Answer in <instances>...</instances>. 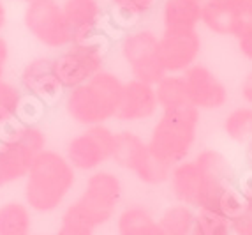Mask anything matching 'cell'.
I'll list each match as a JSON object with an SVG mask.
<instances>
[{
    "label": "cell",
    "instance_id": "obj_39",
    "mask_svg": "<svg viewBox=\"0 0 252 235\" xmlns=\"http://www.w3.org/2000/svg\"><path fill=\"white\" fill-rule=\"evenodd\" d=\"M30 235H34V234H30Z\"/></svg>",
    "mask_w": 252,
    "mask_h": 235
},
{
    "label": "cell",
    "instance_id": "obj_38",
    "mask_svg": "<svg viewBox=\"0 0 252 235\" xmlns=\"http://www.w3.org/2000/svg\"><path fill=\"white\" fill-rule=\"evenodd\" d=\"M0 145H2V140H0Z\"/></svg>",
    "mask_w": 252,
    "mask_h": 235
},
{
    "label": "cell",
    "instance_id": "obj_35",
    "mask_svg": "<svg viewBox=\"0 0 252 235\" xmlns=\"http://www.w3.org/2000/svg\"><path fill=\"white\" fill-rule=\"evenodd\" d=\"M219 2H231V4H238V5H242V7H245V11H247V4H249V0H219Z\"/></svg>",
    "mask_w": 252,
    "mask_h": 235
},
{
    "label": "cell",
    "instance_id": "obj_3",
    "mask_svg": "<svg viewBox=\"0 0 252 235\" xmlns=\"http://www.w3.org/2000/svg\"><path fill=\"white\" fill-rule=\"evenodd\" d=\"M122 90L120 76L102 69L87 83L63 94V110L72 122L83 127L108 124L118 112Z\"/></svg>",
    "mask_w": 252,
    "mask_h": 235
},
{
    "label": "cell",
    "instance_id": "obj_21",
    "mask_svg": "<svg viewBox=\"0 0 252 235\" xmlns=\"http://www.w3.org/2000/svg\"><path fill=\"white\" fill-rule=\"evenodd\" d=\"M32 210L25 201L9 200L0 205V235H30Z\"/></svg>",
    "mask_w": 252,
    "mask_h": 235
},
{
    "label": "cell",
    "instance_id": "obj_18",
    "mask_svg": "<svg viewBox=\"0 0 252 235\" xmlns=\"http://www.w3.org/2000/svg\"><path fill=\"white\" fill-rule=\"evenodd\" d=\"M205 0H162L160 21L168 30H198Z\"/></svg>",
    "mask_w": 252,
    "mask_h": 235
},
{
    "label": "cell",
    "instance_id": "obj_31",
    "mask_svg": "<svg viewBox=\"0 0 252 235\" xmlns=\"http://www.w3.org/2000/svg\"><path fill=\"white\" fill-rule=\"evenodd\" d=\"M55 235H94V230L81 228V227H72V225H63V223H60L59 232H57Z\"/></svg>",
    "mask_w": 252,
    "mask_h": 235
},
{
    "label": "cell",
    "instance_id": "obj_11",
    "mask_svg": "<svg viewBox=\"0 0 252 235\" xmlns=\"http://www.w3.org/2000/svg\"><path fill=\"white\" fill-rule=\"evenodd\" d=\"M115 140L117 133L106 124L85 127L69 140L63 156L76 172L92 173L111 161Z\"/></svg>",
    "mask_w": 252,
    "mask_h": 235
},
{
    "label": "cell",
    "instance_id": "obj_25",
    "mask_svg": "<svg viewBox=\"0 0 252 235\" xmlns=\"http://www.w3.org/2000/svg\"><path fill=\"white\" fill-rule=\"evenodd\" d=\"M226 136L233 142L247 143L252 138V106H238L226 115L222 122Z\"/></svg>",
    "mask_w": 252,
    "mask_h": 235
},
{
    "label": "cell",
    "instance_id": "obj_8",
    "mask_svg": "<svg viewBox=\"0 0 252 235\" xmlns=\"http://www.w3.org/2000/svg\"><path fill=\"white\" fill-rule=\"evenodd\" d=\"M111 161L117 166L134 173L138 181L148 186H159L168 182L169 173H171V166L156 159L148 149L147 140H143L132 131L117 133Z\"/></svg>",
    "mask_w": 252,
    "mask_h": 235
},
{
    "label": "cell",
    "instance_id": "obj_36",
    "mask_svg": "<svg viewBox=\"0 0 252 235\" xmlns=\"http://www.w3.org/2000/svg\"><path fill=\"white\" fill-rule=\"evenodd\" d=\"M247 18H249V21H252V0H249V4H247Z\"/></svg>",
    "mask_w": 252,
    "mask_h": 235
},
{
    "label": "cell",
    "instance_id": "obj_23",
    "mask_svg": "<svg viewBox=\"0 0 252 235\" xmlns=\"http://www.w3.org/2000/svg\"><path fill=\"white\" fill-rule=\"evenodd\" d=\"M194 219H196V209L178 201L164 210L157 221L166 235H190Z\"/></svg>",
    "mask_w": 252,
    "mask_h": 235
},
{
    "label": "cell",
    "instance_id": "obj_17",
    "mask_svg": "<svg viewBox=\"0 0 252 235\" xmlns=\"http://www.w3.org/2000/svg\"><path fill=\"white\" fill-rule=\"evenodd\" d=\"M249 21L245 7L231 2L205 0L201 25L208 32L222 38H236Z\"/></svg>",
    "mask_w": 252,
    "mask_h": 235
},
{
    "label": "cell",
    "instance_id": "obj_32",
    "mask_svg": "<svg viewBox=\"0 0 252 235\" xmlns=\"http://www.w3.org/2000/svg\"><path fill=\"white\" fill-rule=\"evenodd\" d=\"M240 92H242V97L247 103L249 106H252V69L245 75L244 81H242V87H240Z\"/></svg>",
    "mask_w": 252,
    "mask_h": 235
},
{
    "label": "cell",
    "instance_id": "obj_10",
    "mask_svg": "<svg viewBox=\"0 0 252 235\" xmlns=\"http://www.w3.org/2000/svg\"><path fill=\"white\" fill-rule=\"evenodd\" d=\"M27 32L48 50H63L72 42V32L59 0L27 4L23 11Z\"/></svg>",
    "mask_w": 252,
    "mask_h": 235
},
{
    "label": "cell",
    "instance_id": "obj_4",
    "mask_svg": "<svg viewBox=\"0 0 252 235\" xmlns=\"http://www.w3.org/2000/svg\"><path fill=\"white\" fill-rule=\"evenodd\" d=\"M124 186L120 177L108 170H95L85 182L83 193L65 207L60 223L95 232L111 221L122 203Z\"/></svg>",
    "mask_w": 252,
    "mask_h": 235
},
{
    "label": "cell",
    "instance_id": "obj_13",
    "mask_svg": "<svg viewBox=\"0 0 252 235\" xmlns=\"http://www.w3.org/2000/svg\"><path fill=\"white\" fill-rule=\"evenodd\" d=\"M20 88L39 105H53L65 94L55 73L53 59L50 57H35L23 66L20 73Z\"/></svg>",
    "mask_w": 252,
    "mask_h": 235
},
{
    "label": "cell",
    "instance_id": "obj_40",
    "mask_svg": "<svg viewBox=\"0 0 252 235\" xmlns=\"http://www.w3.org/2000/svg\"><path fill=\"white\" fill-rule=\"evenodd\" d=\"M251 235H252V234H251Z\"/></svg>",
    "mask_w": 252,
    "mask_h": 235
},
{
    "label": "cell",
    "instance_id": "obj_14",
    "mask_svg": "<svg viewBox=\"0 0 252 235\" xmlns=\"http://www.w3.org/2000/svg\"><path fill=\"white\" fill-rule=\"evenodd\" d=\"M182 76L185 80L190 105L196 106L199 112H215L227 105L229 92L210 67L198 62Z\"/></svg>",
    "mask_w": 252,
    "mask_h": 235
},
{
    "label": "cell",
    "instance_id": "obj_28",
    "mask_svg": "<svg viewBox=\"0 0 252 235\" xmlns=\"http://www.w3.org/2000/svg\"><path fill=\"white\" fill-rule=\"evenodd\" d=\"M236 42H238V50L242 57L252 62V21H247L242 32L236 36Z\"/></svg>",
    "mask_w": 252,
    "mask_h": 235
},
{
    "label": "cell",
    "instance_id": "obj_19",
    "mask_svg": "<svg viewBox=\"0 0 252 235\" xmlns=\"http://www.w3.org/2000/svg\"><path fill=\"white\" fill-rule=\"evenodd\" d=\"M118 235H166L159 221L143 205H129L118 214Z\"/></svg>",
    "mask_w": 252,
    "mask_h": 235
},
{
    "label": "cell",
    "instance_id": "obj_27",
    "mask_svg": "<svg viewBox=\"0 0 252 235\" xmlns=\"http://www.w3.org/2000/svg\"><path fill=\"white\" fill-rule=\"evenodd\" d=\"M231 230L235 235L252 234V207L245 205L238 214L231 219Z\"/></svg>",
    "mask_w": 252,
    "mask_h": 235
},
{
    "label": "cell",
    "instance_id": "obj_20",
    "mask_svg": "<svg viewBox=\"0 0 252 235\" xmlns=\"http://www.w3.org/2000/svg\"><path fill=\"white\" fill-rule=\"evenodd\" d=\"M29 99L25 92L13 81L5 78L0 80V129L9 127L16 122H25V114L29 110Z\"/></svg>",
    "mask_w": 252,
    "mask_h": 235
},
{
    "label": "cell",
    "instance_id": "obj_30",
    "mask_svg": "<svg viewBox=\"0 0 252 235\" xmlns=\"http://www.w3.org/2000/svg\"><path fill=\"white\" fill-rule=\"evenodd\" d=\"M7 62H9V42H7V39L0 34V80H2L5 75Z\"/></svg>",
    "mask_w": 252,
    "mask_h": 235
},
{
    "label": "cell",
    "instance_id": "obj_7",
    "mask_svg": "<svg viewBox=\"0 0 252 235\" xmlns=\"http://www.w3.org/2000/svg\"><path fill=\"white\" fill-rule=\"evenodd\" d=\"M108 57V42L104 36H95L85 41H74L53 57V67L63 90L87 83L104 69Z\"/></svg>",
    "mask_w": 252,
    "mask_h": 235
},
{
    "label": "cell",
    "instance_id": "obj_5",
    "mask_svg": "<svg viewBox=\"0 0 252 235\" xmlns=\"http://www.w3.org/2000/svg\"><path fill=\"white\" fill-rule=\"evenodd\" d=\"M199 122L201 112L192 105L160 112L147 140L152 156L171 168L189 159L198 138Z\"/></svg>",
    "mask_w": 252,
    "mask_h": 235
},
{
    "label": "cell",
    "instance_id": "obj_33",
    "mask_svg": "<svg viewBox=\"0 0 252 235\" xmlns=\"http://www.w3.org/2000/svg\"><path fill=\"white\" fill-rule=\"evenodd\" d=\"M5 23H7V9L4 5V0H0V32L4 30Z\"/></svg>",
    "mask_w": 252,
    "mask_h": 235
},
{
    "label": "cell",
    "instance_id": "obj_6",
    "mask_svg": "<svg viewBox=\"0 0 252 235\" xmlns=\"http://www.w3.org/2000/svg\"><path fill=\"white\" fill-rule=\"evenodd\" d=\"M0 188L23 181L34 159L46 151V133L34 122H16L0 129Z\"/></svg>",
    "mask_w": 252,
    "mask_h": 235
},
{
    "label": "cell",
    "instance_id": "obj_1",
    "mask_svg": "<svg viewBox=\"0 0 252 235\" xmlns=\"http://www.w3.org/2000/svg\"><path fill=\"white\" fill-rule=\"evenodd\" d=\"M168 182L177 201L205 209L219 191L236 184V179L233 164L222 152L205 149L194 159L175 164Z\"/></svg>",
    "mask_w": 252,
    "mask_h": 235
},
{
    "label": "cell",
    "instance_id": "obj_22",
    "mask_svg": "<svg viewBox=\"0 0 252 235\" xmlns=\"http://www.w3.org/2000/svg\"><path fill=\"white\" fill-rule=\"evenodd\" d=\"M154 87H156L157 103H159L160 112L190 105L185 80L182 75H164Z\"/></svg>",
    "mask_w": 252,
    "mask_h": 235
},
{
    "label": "cell",
    "instance_id": "obj_15",
    "mask_svg": "<svg viewBox=\"0 0 252 235\" xmlns=\"http://www.w3.org/2000/svg\"><path fill=\"white\" fill-rule=\"evenodd\" d=\"M157 112L160 110L154 85L132 80V78L129 81H124L122 97H120L118 112L115 115L118 122L139 124V122H147L154 118Z\"/></svg>",
    "mask_w": 252,
    "mask_h": 235
},
{
    "label": "cell",
    "instance_id": "obj_16",
    "mask_svg": "<svg viewBox=\"0 0 252 235\" xmlns=\"http://www.w3.org/2000/svg\"><path fill=\"white\" fill-rule=\"evenodd\" d=\"M60 5L71 27L72 42L101 36L104 9L99 0H62Z\"/></svg>",
    "mask_w": 252,
    "mask_h": 235
},
{
    "label": "cell",
    "instance_id": "obj_24",
    "mask_svg": "<svg viewBox=\"0 0 252 235\" xmlns=\"http://www.w3.org/2000/svg\"><path fill=\"white\" fill-rule=\"evenodd\" d=\"M115 21L120 25H136L160 4V0H109Z\"/></svg>",
    "mask_w": 252,
    "mask_h": 235
},
{
    "label": "cell",
    "instance_id": "obj_26",
    "mask_svg": "<svg viewBox=\"0 0 252 235\" xmlns=\"http://www.w3.org/2000/svg\"><path fill=\"white\" fill-rule=\"evenodd\" d=\"M190 235H235L231 221L208 209H196V219Z\"/></svg>",
    "mask_w": 252,
    "mask_h": 235
},
{
    "label": "cell",
    "instance_id": "obj_37",
    "mask_svg": "<svg viewBox=\"0 0 252 235\" xmlns=\"http://www.w3.org/2000/svg\"><path fill=\"white\" fill-rule=\"evenodd\" d=\"M21 2H25V4H32V2H42V0H21Z\"/></svg>",
    "mask_w": 252,
    "mask_h": 235
},
{
    "label": "cell",
    "instance_id": "obj_12",
    "mask_svg": "<svg viewBox=\"0 0 252 235\" xmlns=\"http://www.w3.org/2000/svg\"><path fill=\"white\" fill-rule=\"evenodd\" d=\"M203 39L199 30H168L159 34V59L166 75H184L198 64Z\"/></svg>",
    "mask_w": 252,
    "mask_h": 235
},
{
    "label": "cell",
    "instance_id": "obj_34",
    "mask_svg": "<svg viewBox=\"0 0 252 235\" xmlns=\"http://www.w3.org/2000/svg\"><path fill=\"white\" fill-rule=\"evenodd\" d=\"M245 161L249 164V170L252 172V138L247 142V147H245Z\"/></svg>",
    "mask_w": 252,
    "mask_h": 235
},
{
    "label": "cell",
    "instance_id": "obj_2",
    "mask_svg": "<svg viewBox=\"0 0 252 235\" xmlns=\"http://www.w3.org/2000/svg\"><path fill=\"white\" fill-rule=\"evenodd\" d=\"M76 173L63 154L51 149L42 151L23 179L25 203L32 212L39 214L59 210L74 188Z\"/></svg>",
    "mask_w": 252,
    "mask_h": 235
},
{
    "label": "cell",
    "instance_id": "obj_29",
    "mask_svg": "<svg viewBox=\"0 0 252 235\" xmlns=\"http://www.w3.org/2000/svg\"><path fill=\"white\" fill-rule=\"evenodd\" d=\"M236 186H238V191H240V195H242V198H244L245 205L252 207V172L251 170L236 182Z\"/></svg>",
    "mask_w": 252,
    "mask_h": 235
},
{
    "label": "cell",
    "instance_id": "obj_9",
    "mask_svg": "<svg viewBox=\"0 0 252 235\" xmlns=\"http://www.w3.org/2000/svg\"><path fill=\"white\" fill-rule=\"evenodd\" d=\"M120 57L132 80L156 85L166 75L159 59V34L152 29H132L120 39Z\"/></svg>",
    "mask_w": 252,
    "mask_h": 235
}]
</instances>
